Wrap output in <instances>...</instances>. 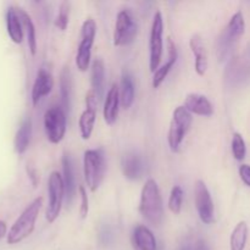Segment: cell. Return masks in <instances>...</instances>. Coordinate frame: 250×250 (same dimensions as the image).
<instances>
[{
    "label": "cell",
    "mask_w": 250,
    "mask_h": 250,
    "mask_svg": "<svg viewBox=\"0 0 250 250\" xmlns=\"http://www.w3.org/2000/svg\"><path fill=\"white\" fill-rule=\"evenodd\" d=\"M61 161H62V180L63 185H65V195L67 198V203L70 204L76 193L75 172H73V165L70 154H63Z\"/></svg>",
    "instance_id": "44dd1931"
},
{
    "label": "cell",
    "mask_w": 250,
    "mask_h": 250,
    "mask_svg": "<svg viewBox=\"0 0 250 250\" xmlns=\"http://www.w3.org/2000/svg\"><path fill=\"white\" fill-rule=\"evenodd\" d=\"M183 189L181 188V186H175V187L171 189L170 197H168V209L172 214L178 215L182 210L183 205Z\"/></svg>",
    "instance_id": "83f0119b"
},
{
    "label": "cell",
    "mask_w": 250,
    "mask_h": 250,
    "mask_svg": "<svg viewBox=\"0 0 250 250\" xmlns=\"http://www.w3.org/2000/svg\"><path fill=\"white\" fill-rule=\"evenodd\" d=\"M95 34H97V23L92 17H88L83 22L81 28V41L76 54V66L81 72H85L89 68Z\"/></svg>",
    "instance_id": "5b68a950"
},
{
    "label": "cell",
    "mask_w": 250,
    "mask_h": 250,
    "mask_svg": "<svg viewBox=\"0 0 250 250\" xmlns=\"http://www.w3.org/2000/svg\"><path fill=\"white\" fill-rule=\"evenodd\" d=\"M92 70H90V83H92V90L97 95L98 100L102 99L104 93L105 83V65L104 61L100 58H97L92 62Z\"/></svg>",
    "instance_id": "7402d4cb"
},
{
    "label": "cell",
    "mask_w": 250,
    "mask_h": 250,
    "mask_svg": "<svg viewBox=\"0 0 250 250\" xmlns=\"http://www.w3.org/2000/svg\"><path fill=\"white\" fill-rule=\"evenodd\" d=\"M83 173L88 189L95 193L99 189L105 175L104 154L99 149H88L83 154Z\"/></svg>",
    "instance_id": "3957f363"
},
{
    "label": "cell",
    "mask_w": 250,
    "mask_h": 250,
    "mask_svg": "<svg viewBox=\"0 0 250 250\" xmlns=\"http://www.w3.org/2000/svg\"><path fill=\"white\" fill-rule=\"evenodd\" d=\"M239 177L243 181L244 185L250 187V165L248 164H242L238 168Z\"/></svg>",
    "instance_id": "1f68e13d"
},
{
    "label": "cell",
    "mask_w": 250,
    "mask_h": 250,
    "mask_svg": "<svg viewBox=\"0 0 250 250\" xmlns=\"http://www.w3.org/2000/svg\"><path fill=\"white\" fill-rule=\"evenodd\" d=\"M54 88V78L50 71L42 67L37 73L36 81L32 87V104L37 106L42 99L51 93Z\"/></svg>",
    "instance_id": "4fadbf2b"
},
{
    "label": "cell",
    "mask_w": 250,
    "mask_h": 250,
    "mask_svg": "<svg viewBox=\"0 0 250 250\" xmlns=\"http://www.w3.org/2000/svg\"><path fill=\"white\" fill-rule=\"evenodd\" d=\"M194 250H209V248H208V246H207V243H205V242L199 241L197 243V246H195Z\"/></svg>",
    "instance_id": "e575fe53"
},
{
    "label": "cell",
    "mask_w": 250,
    "mask_h": 250,
    "mask_svg": "<svg viewBox=\"0 0 250 250\" xmlns=\"http://www.w3.org/2000/svg\"><path fill=\"white\" fill-rule=\"evenodd\" d=\"M27 173H28L29 178H31V182L33 185V187H37V185L39 182V176L36 168L31 165H27Z\"/></svg>",
    "instance_id": "d6a6232c"
},
{
    "label": "cell",
    "mask_w": 250,
    "mask_h": 250,
    "mask_svg": "<svg viewBox=\"0 0 250 250\" xmlns=\"http://www.w3.org/2000/svg\"><path fill=\"white\" fill-rule=\"evenodd\" d=\"M78 192H80L81 197V207H80V215L81 219H87L88 214H89V198H88L87 190L83 186L78 187Z\"/></svg>",
    "instance_id": "4dcf8cb0"
},
{
    "label": "cell",
    "mask_w": 250,
    "mask_h": 250,
    "mask_svg": "<svg viewBox=\"0 0 250 250\" xmlns=\"http://www.w3.org/2000/svg\"><path fill=\"white\" fill-rule=\"evenodd\" d=\"M248 225L246 221H239L229 237V249L244 250L248 241Z\"/></svg>",
    "instance_id": "4316f807"
},
{
    "label": "cell",
    "mask_w": 250,
    "mask_h": 250,
    "mask_svg": "<svg viewBox=\"0 0 250 250\" xmlns=\"http://www.w3.org/2000/svg\"><path fill=\"white\" fill-rule=\"evenodd\" d=\"M97 109H98V98L92 89L85 95V109L81 114L78 120V127L80 133L83 141H88L90 138L94 129L95 121H97Z\"/></svg>",
    "instance_id": "7c38bea8"
},
{
    "label": "cell",
    "mask_w": 250,
    "mask_h": 250,
    "mask_svg": "<svg viewBox=\"0 0 250 250\" xmlns=\"http://www.w3.org/2000/svg\"><path fill=\"white\" fill-rule=\"evenodd\" d=\"M6 28L14 43L21 44L23 41V23L16 7H9L6 12Z\"/></svg>",
    "instance_id": "ffe728a7"
},
{
    "label": "cell",
    "mask_w": 250,
    "mask_h": 250,
    "mask_svg": "<svg viewBox=\"0 0 250 250\" xmlns=\"http://www.w3.org/2000/svg\"><path fill=\"white\" fill-rule=\"evenodd\" d=\"M121 168L122 173L127 180L136 181L141 178L143 173V164H142L141 156L133 151L125 154L121 160Z\"/></svg>",
    "instance_id": "d6986e66"
},
{
    "label": "cell",
    "mask_w": 250,
    "mask_h": 250,
    "mask_svg": "<svg viewBox=\"0 0 250 250\" xmlns=\"http://www.w3.org/2000/svg\"><path fill=\"white\" fill-rule=\"evenodd\" d=\"M67 129V117L61 106H51L44 114V131L48 141L59 144L63 139Z\"/></svg>",
    "instance_id": "9c48e42d"
},
{
    "label": "cell",
    "mask_w": 250,
    "mask_h": 250,
    "mask_svg": "<svg viewBox=\"0 0 250 250\" xmlns=\"http://www.w3.org/2000/svg\"><path fill=\"white\" fill-rule=\"evenodd\" d=\"M48 194L49 202L45 210V219L49 224H53L60 215L63 198H65V185H63L62 175L58 171H53L49 176Z\"/></svg>",
    "instance_id": "52a82bcc"
},
{
    "label": "cell",
    "mask_w": 250,
    "mask_h": 250,
    "mask_svg": "<svg viewBox=\"0 0 250 250\" xmlns=\"http://www.w3.org/2000/svg\"><path fill=\"white\" fill-rule=\"evenodd\" d=\"M134 94H136V89H134L133 78L127 71H124L121 84H120V102L124 109H129L132 106L134 102Z\"/></svg>",
    "instance_id": "d4e9b609"
},
{
    "label": "cell",
    "mask_w": 250,
    "mask_h": 250,
    "mask_svg": "<svg viewBox=\"0 0 250 250\" xmlns=\"http://www.w3.org/2000/svg\"><path fill=\"white\" fill-rule=\"evenodd\" d=\"M168 59L164 65H161L155 72L153 73V81H151V84H153V88H159L163 82L165 81V78L167 77V75L170 73V71L172 70L173 66L177 62L178 58V51L177 46L173 43L171 39H168Z\"/></svg>",
    "instance_id": "ac0fdd59"
},
{
    "label": "cell",
    "mask_w": 250,
    "mask_h": 250,
    "mask_svg": "<svg viewBox=\"0 0 250 250\" xmlns=\"http://www.w3.org/2000/svg\"><path fill=\"white\" fill-rule=\"evenodd\" d=\"M60 94L61 105L67 115L71 111V100H72V75L70 67H63L60 75Z\"/></svg>",
    "instance_id": "603a6c76"
},
{
    "label": "cell",
    "mask_w": 250,
    "mask_h": 250,
    "mask_svg": "<svg viewBox=\"0 0 250 250\" xmlns=\"http://www.w3.org/2000/svg\"><path fill=\"white\" fill-rule=\"evenodd\" d=\"M32 138V120L31 117H26L20 125L19 129L15 136V150L17 154H23L28 148Z\"/></svg>",
    "instance_id": "cb8c5ba5"
},
{
    "label": "cell",
    "mask_w": 250,
    "mask_h": 250,
    "mask_svg": "<svg viewBox=\"0 0 250 250\" xmlns=\"http://www.w3.org/2000/svg\"><path fill=\"white\" fill-rule=\"evenodd\" d=\"M192 122V114L183 105L177 106L173 110L167 133V143L172 153L180 151L181 146H182L187 133L189 132Z\"/></svg>",
    "instance_id": "277c9868"
},
{
    "label": "cell",
    "mask_w": 250,
    "mask_h": 250,
    "mask_svg": "<svg viewBox=\"0 0 250 250\" xmlns=\"http://www.w3.org/2000/svg\"><path fill=\"white\" fill-rule=\"evenodd\" d=\"M139 214L153 226H160L164 220V203L160 189L154 178L146 181L141 192Z\"/></svg>",
    "instance_id": "6da1fadb"
},
{
    "label": "cell",
    "mask_w": 250,
    "mask_h": 250,
    "mask_svg": "<svg viewBox=\"0 0 250 250\" xmlns=\"http://www.w3.org/2000/svg\"><path fill=\"white\" fill-rule=\"evenodd\" d=\"M194 204L203 224L211 225L215 222V207L210 190L204 181L197 180L194 183Z\"/></svg>",
    "instance_id": "8fae6325"
},
{
    "label": "cell",
    "mask_w": 250,
    "mask_h": 250,
    "mask_svg": "<svg viewBox=\"0 0 250 250\" xmlns=\"http://www.w3.org/2000/svg\"><path fill=\"white\" fill-rule=\"evenodd\" d=\"M132 247L134 250H156L158 243L153 232L143 225H138L132 232Z\"/></svg>",
    "instance_id": "e0dca14e"
},
{
    "label": "cell",
    "mask_w": 250,
    "mask_h": 250,
    "mask_svg": "<svg viewBox=\"0 0 250 250\" xmlns=\"http://www.w3.org/2000/svg\"><path fill=\"white\" fill-rule=\"evenodd\" d=\"M42 207H43V198L42 197L36 198L29 203L28 207L22 211L19 219L10 229L9 233H7V243L17 244L31 236L32 232L36 229V222Z\"/></svg>",
    "instance_id": "7a4b0ae2"
},
{
    "label": "cell",
    "mask_w": 250,
    "mask_h": 250,
    "mask_svg": "<svg viewBox=\"0 0 250 250\" xmlns=\"http://www.w3.org/2000/svg\"><path fill=\"white\" fill-rule=\"evenodd\" d=\"M164 20L160 11L154 14L151 22L150 36H149V68L150 72H155L160 67L164 53Z\"/></svg>",
    "instance_id": "ba28073f"
},
{
    "label": "cell",
    "mask_w": 250,
    "mask_h": 250,
    "mask_svg": "<svg viewBox=\"0 0 250 250\" xmlns=\"http://www.w3.org/2000/svg\"><path fill=\"white\" fill-rule=\"evenodd\" d=\"M246 32V21L242 11H237L231 17L229 22L227 23L226 28L222 32L221 37L219 39V56L220 59H224L229 55L232 46L236 44V42L241 38Z\"/></svg>",
    "instance_id": "30bf717a"
},
{
    "label": "cell",
    "mask_w": 250,
    "mask_h": 250,
    "mask_svg": "<svg viewBox=\"0 0 250 250\" xmlns=\"http://www.w3.org/2000/svg\"><path fill=\"white\" fill-rule=\"evenodd\" d=\"M121 102H120V88L116 83L109 88L106 93V97L104 100V107H103V117H104L105 124L111 126L116 122L119 116V109Z\"/></svg>",
    "instance_id": "9a60e30c"
},
{
    "label": "cell",
    "mask_w": 250,
    "mask_h": 250,
    "mask_svg": "<svg viewBox=\"0 0 250 250\" xmlns=\"http://www.w3.org/2000/svg\"><path fill=\"white\" fill-rule=\"evenodd\" d=\"M68 19H70V2L63 1L60 5L59 14L55 19V26L60 31H65L68 26Z\"/></svg>",
    "instance_id": "f546056e"
},
{
    "label": "cell",
    "mask_w": 250,
    "mask_h": 250,
    "mask_svg": "<svg viewBox=\"0 0 250 250\" xmlns=\"http://www.w3.org/2000/svg\"><path fill=\"white\" fill-rule=\"evenodd\" d=\"M231 146H232V154H233V158L238 161L244 160V158H246L247 155V146H246V142H244V138L242 137L241 133H238V132L233 133Z\"/></svg>",
    "instance_id": "f1b7e54d"
},
{
    "label": "cell",
    "mask_w": 250,
    "mask_h": 250,
    "mask_svg": "<svg viewBox=\"0 0 250 250\" xmlns=\"http://www.w3.org/2000/svg\"><path fill=\"white\" fill-rule=\"evenodd\" d=\"M138 33V23L134 15L128 9L121 10L115 22L112 42L115 46H127L132 44Z\"/></svg>",
    "instance_id": "8992f818"
},
{
    "label": "cell",
    "mask_w": 250,
    "mask_h": 250,
    "mask_svg": "<svg viewBox=\"0 0 250 250\" xmlns=\"http://www.w3.org/2000/svg\"><path fill=\"white\" fill-rule=\"evenodd\" d=\"M189 46L194 55V70L198 76H204L209 67L208 51L199 34H193L189 39Z\"/></svg>",
    "instance_id": "2e32d148"
},
{
    "label": "cell",
    "mask_w": 250,
    "mask_h": 250,
    "mask_svg": "<svg viewBox=\"0 0 250 250\" xmlns=\"http://www.w3.org/2000/svg\"><path fill=\"white\" fill-rule=\"evenodd\" d=\"M19 11L20 17H21V21L23 23V28L26 31V36H27V43H28V48L29 51H31L32 55H36L37 54V32H36V26H34L33 21H32L31 16L27 14L24 10L22 9H17Z\"/></svg>",
    "instance_id": "484cf974"
},
{
    "label": "cell",
    "mask_w": 250,
    "mask_h": 250,
    "mask_svg": "<svg viewBox=\"0 0 250 250\" xmlns=\"http://www.w3.org/2000/svg\"><path fill=\"white\" fill-rule=\"evenodd\" d=\"M6 231H7L6 224H5L4 221H1V220H0V239L4 238V236L6 234Z\"/></svg>",
    "instance_id": "836d02e7"
},
{
    "label": "cell",
    "mask_w": 250,
    "mask_h": 250,
    "mask_svg": "<svg viewBox=\"0 0 250 250\" xmlns=\"http://www.w3.org/2000/svg\"><path fill=\"white\" fill-rule=\"evenodd\" d=\"M183 106L190 112V114L198 115L203 117H210L214 115V105L205 95L199 93H189L185 98Z\"/></svg>",
    "instance_id": "5bb4252c"
}]
</instances>
